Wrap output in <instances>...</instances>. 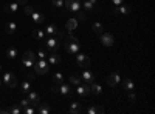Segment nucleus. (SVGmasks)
I'll list each match as a JSON object with an SVG mask.
<instances>
[{
	"mask_svg": "<svg viewBox=\"0 0 155 114\" xmlns=\"http://www.w3.org/2000/svg\"><path fill=\"white\" fill-rule=\"evenodd\" d=\"M34 71L37 72V74H47L48 71H50V63L45 60V59H37L36 62H34Z\"/></svg>",
	"mask_w": 155,
	"mask_h": 114,
	"instance_id": "obj_1",
	"label": "nucleus"
},
{
	"mask_svg": "<svg viewBox=\"0 0 155 114\" xmlns=\"http://www.w3.org/2000/svg\"><path fill=\"white\" fill-rule=\"evenodd\" d=\"M132 12V8L130 6H127V5H118V6H115L113 11H112V14L113 16H129Z\"/></svg>",
	"mask_w": 155,
	"mask_h": 114,
	"instance_id": "obj_2",
	"label": "nucleus"
},
{
	"mask_svg": "<svg viewBox=\"0 0 155 114\" xmlns=\"http://www.w3.org/2000/svg\"><path fill=\"white\" fill-rule=\"evenodd\" d=\"M2 82H3L8 88H14V86L17 85V79H16V75L12 74V72H9V71H8V72H5Z\"/></svg>",
	"mask_w": 155,
	"mask_h": 114,
	"instance_id": "obj_3",
	"label": "nucleus"
},
{
	"mask_svg": "<svg viewBox=\"0 0 155 114\" xmlns=\"http://www.w3.org/2000/svg\"><path fill=\"white\" fill-rule=\"evenodd\" d=\"M76 63H78V66H81V68H84V69L92 65L90 59H88L85 54H79V53H76Z\"/></svg>",
	"mask_w": 155,
	"mask_h": 114,
	"instance_id": "obj_4",
	"label": "nucleus"
},
{
	"mask_svg": "<svg viewBox=\"0 0 155 114\" xmlns=\"http://www.w3.org/2000/svg\"><path fill=\"white\" fill-rule=\"evenodd\" d=\"M65 51L70 54H76L81 51V43L79 42H65Z\"/></svg>",
	"mask_w": 155,
	"mask_h": 114,
	"instance_id": "obj_5",
	"label": "nucleus"
},
{
	"mask_svg": "<svg viewBox=\"0 0 155 114\" xmlns=\"http://www.w3.org/2000/svg\"><path fill=\"white\" fill-rule=\"evenodd\" d=\"M47 48L50 49L51 53H58V48H59V39H56V37H50V39H47Z\"/></svg>",
	"mask_w": 155,
	"mask_h": 114,
	"instance_id": "obj_6",
	"label": "nucleus"
},
{
	"mask_svg": "<svg viewBox=\"0 0 155 114\" xmlns=\"http://www.w3.org/2000/svg\"><path fill=\"white\" fill-rule=\"evenodd\" d=\"M99 35H101V43L104 46H112L115 43V39H113V35L110 32H102Z\"/></svg>",
	"mask_w": 155,
	"mask_h": 114,
	"instance_id": "obj_7",
	"label": "nucleus"
},
{
	"mask_svg": "<svg viewBox=\"0 0 155 114\" xmlns=\"http://www.w3.org/2000/svg\"><path fill=\"white\" fill-rule=\"evenodd\" d=\"M81 77V80H84L85 83H92V82H95V74L92 72V71H88L87 68L82 71V74L79 75Z\"/></svg>",
	"mask_w": 155,
	"mask_h": 114,
	"instance_id": "obj_8",
	"label": "nucleus"
},
{
	"mask_svg": "<svg viewBox=\"0 0 155 114\" xmlns=\"http://www.w3.org/2000/svg\"><path fill=\"white\" fill-rule=\"evenodd\" d=\"M58 93H61L62 96H71V85L70 83H61L58 85Z\"/></svg>",
	"mask_w": 155,
	"mask_h": 114,
	"instance_id": "obj_9",
	"label": "nucleus"
},
{
	"mask_svg": "<svg viewBox=\"0 0 155 114\" xmlns=\"http://www.w3.org/2000/svg\"><path fill=\"white\" fill-rule=\"evenodd\" d=\"M121 82V77H120V74L118 72H112V74H109V77H107V83H109V86H116Z\"/></svg>",
	"mask_w": 155,
	"mask_h": 114,
	"instance_id": "obj_10",
	"label": "nucleus"
},
{
	"mask_svg": "<svg viewBox=\"0 0 155 114\" xmlns=\"http://www.w3.org/2000/svg\"><path fill=\"white\" fill-rule=\"evenodd\" d=\"M28 102H30V105L31 106H37L39 103H41V99H39V94L37 93H34V91H30L28 93Z\"/></svg>",
	"mask_w": 155,
	"mask_h": 114,
	"instance_id": "obj_11",
	"label": "nucleus"
},
{
	"mask_svg": "<svg viewBox=\"0 0 155 114\" xmlns=\"http://www.w3.org/2000/svg\"><path fill=\"white\" fill-rule=\"evenodd\" d=\"M76 93L79 94L81 97H87L88 94H90V86H87V85H78V90H76Z\"/></svg>",
	"mask_w": 155,
	"mask_h": 114,
	"instance_id": "obj_12",
	"label": "nucleus"
},
{
	"mask_svg": "<svg viewBox=\"0 0 155 114\" xmlns=\"http://www.w3.org/2000/svg\"><path fill=\"white\" fill-rule=\"evenodd\" d=\"M31 19L34 23H44L45 22V16L42 14V12H39V11H33V14H31Z\"/></svg>",
	"mask_w": 155,
	"mask_h": 114,
	"instance_id": "obj_13",
	"label": "nucleus"
},
{
	"mask_svg": "<svg viewBox=\"0 0 155 114\" xmlns=\"http://www.w3.org/2000/svg\"><path fill=\"white\" fill-rule=\"evenodd\" d=\"M44 31H45L47 35H56V32L59 31V28L56 26L54 23H48V25H47V28H45Z\"/></svg>",
	"mask_w": 155,
	"mask_h": 114,
	"instance_id": "obj_14",
	"label": "nucleus"
},
{
	"mask_svg": "<svg viewBox=\"0 0 155 114\" xmlns=\"http://www.w3.org/2000/svg\"><path fill=\"white\" fill-rule=\"evenodd\" d=\"M5 12H11V14H16L17 12V9H19V3L17 2H14V3H8V5H5Z\"/></svg>",
	"mask_w": 155,
	"mask_h": 114,
	"instance_id": "obj_15",
	"label": "nucleus"
},
{
	"mask_svg": "<svg viewBox=\"0 0 155 114\" xmlns=\"http://www.w3.org/2000/svg\"><path fill=\"white\" fill-rule=\"evenodd\" d=\"M48 63L50 65H58V63H61V56L58 53H51L48 57Z\"/></svg>",
	"mask_w": 155,
	"mask_h": 114,
	"instance_id": "obj_16",
	"label": "nucleus"
},
{
	"mask_svg": "<svg viewBox=\"0 0 155 114\" xmlns=\"http://www.w3.org/2000/svg\"><path fill=\"white\" fill-rule=\"evenodd\" d=\"M81 111H82V106H81L79 102H71L70 103V112L71 114H79Z\"/></svg>",
	"mask_w": 155,
	"mask_h": 114,
	"instance_id": "obj_17",
	"label": "nucleus"
},
{
	"mask_svg": "<svg viewBox=\"0 0 155 114\" xmlns=\"http://www.w3.org/2000/svg\"><path fill=\"white\" fill-rule=\"evenodd\" d=\"M16 29H17V25H16L14 22H8V23L5 25V32H6V34H14Z\"/></svg>",
	"mask_w": 155,
	"mask_h": 114,
	"instance_id": "obj_18",
	"label": "nucleus"
},
{
	"mask_svg": "<svg viewBox=\"0 0 155 114\" xmlns=\"http://www.w3.org/2000/svg\"><path fill=\"white\" fill-rule=\"evenodd\" d=\"M84 9L88 11V12H96V11H98L96 5L92 3V2H88V0H84Z\"/></svg>",
	"mask_w": 155,
	"mask_h": 114,
	"instance_id": "obj_19",
	"label": "nucleus"
},
{
	"mask_svg": "<svg viewBox=\"0 0 155 114\" xmlns=\"http://www.w3.org/2000/svg\"><path fill=\"white\" fill-rule=\"evenodd\" d=\"M90 93H93V94L99 96V94L102 93L101 85H99V83H96V82H92V86H90Z\"/></svg>",
	"mask_w": 155,
	"mask_h": 114,
	"instance_id": "obj_20",
	"label": "nucleus"
},
{
	"mask_svg": "<svg viewBox=\"0 0 155 114\" xmlns=\"http://www.w3.org/2000/svg\"><path fill=\"white\" fill-rule=\"evenodd\" d=\"M17 54H19V51H17V48H14V46H9L6 49V57L8 59H16Z\"/></svg>",
	"mask_w": 155,
	"mask_h": 114,
	"instance_id": "obj_21",
	"label": "nucleus"
},
{
	"mask_svg": "<svg viewBox=\"0 0 155 114\" xmlns=\"http://www.w3.org/2000/svg\"><path fill=\"white\" fill-rule=\"evenodd\" d=\"M65 26H67L68 32H71V31L76 29V26H78V20H76V19H68L67 23H65Z\"/></svg>",
	"mask_w": 155,
	"mask_h": 114,
	"instance_id": "obj_22",
	"label": "nucleus"
},
{
	"mask_svg": "<svg viewBox=\"0 0 155 114\" xmlns=\"http://www.w3.org/2000/svg\"><path fill=\"white\" fill-rule=\"evenodd\" d=\"M5 114H22V108H20L19 105L11 106V108H6V109H5Z\"/></svg>",
	"mask_w": 155,
	"mask_h": 114,
	"instance_id": "obj_23",
	"label": "nucleus"
},
{
	"mask_svg": "<svg viewBox=\"0 0 155 114\" xmlns=\"http://www.w3.org/2000/svg\"><path fill=\"white\" fill-rule=\"evenodd\" d=\"M33 37H34L36 40H44L45 31H44V29H34V31H33Z\"/></svg>",
	"mask_w": 155,
	"mask_h": 114,
	"instance_id": "obj_24",
	"label": "nucleus"
},
{
	"mask_svg": "<svg viewBox=\"0 0 155 114\" xmlns=\"http://www.w3.org/2000/svg\"><path fill=\"white\" fill-rule=\"evenodd\" d=\"M74 14H76V20L78 22H85L87 20V12L85 11H81L79 9V11H76Z\"/></svg>",
	"mask_w": 155,
	"mask_h": 114,
	"instance_id": "obj_25",
	"label": "nucleus"
},
{
	"mask_svg": "<svg viewBox=\"0 0 155 114\" xmlns=\"http://www.w3.org/2000/svg\"><path fill=\"white\" fill-rule=\"evenodd\" d=\"M134 88H135V83L132 79H126L124 80V90L126 91H134Z\"/></svg>",
	"mask_w": 155,
	"mask_h": 114,
	"instance_id": "obj_26",
	"label": "nucleus"
},
{
	"mask_svg": "<svg viewBox=\"0 0 155 114\" xmlns=\"http://www.w3.org/2000/svg\"><path fill=\"white\" fill-rule=\"evenodd\" d=\"M53 82H54V85L64 83V75H62V72H54V74H53Z\"/></svg>",
	"mask_w": 155,
	"mask_h": 114,
	"instance_id": "obj_27",
	"label": "nucleus"
},
{
	"mask_svg": "<svg viewBox=\"0 0 155 114\" xmlns=\"http://www.w3.org/2000/svg\"><path fill=\"white\" fill-rule=\"evenodd\" d=\"M36 108H37V111L41 112V114H48L50 112V106L47 103H39Z\"/></svg>",
	"mask_w": 155,
	"mask_h": 114,
	"instance_id": "obj_28",
	"label": "nucleus"
},
{
	"mask_svg": "<svg viewBox=\"0 0 155 114\" xmlns=\"http://www.w3.org/2000/svg\"><path fill=\"white\" fill-rule=\"evenodd\" d=\"M81 77L79 75H76V74H73L71 77H70V85H74V86H78V85H81Z\"/></svg>",
	"mask_w": 155,
	"mask_h": 114,
	"instance_id": "obj_29",
	"label": "nucleus"
},
{
	"mask_svg": "<svg viewBox=\"0 0 155 114\" xmlns=\"http://www.w3.org/2000/svg\"><path fill=\"white\" fill-rule=\"evenodd\" d=\"M81 6H82V5H81V2H76V3L68 5V6H67V9H68V11H71V12H76V11H79V9H81Z\"/></svg>",
	"mask_w": 155,
	"mask_h": 114,
	"instance_id": "obj_30",
	"label": "nucleus"
},
{
	"mask_svg": "<svg viewBox=\"0 0 155 114\" xmlns=\"http://www.w3.org/2000/svg\"><path fill=\"white\" fill-rule=\"evenodd\" d=\"M20 90H22V93H30L31 91V83L30 82H22V85H20Z\"/></svg>",
	"mask_w": 155,
	"mask_h": 114,
	"instance_id": "obj_31",
	"label": "nucleus"
},
{
	"mask_svg": "<svg viewBox=\"0 0 155 114\" xmlns=\"http://www.w3.org/2000/svg\"><path fill=\"white\" fill-rule=\"evenodd\" d=\"M92 28H93V31H95L96 34H102V32H104V31H102V29H104V28H102V25H101L99 22H95Z\"/></svg>",
	"mask_w": 155,
	"mask_h": 114,
	"instance_id": "obj_32",
	"label": "nucleus"
},
{
	"mask_svg": "<svg viewBox=\"0 0 155 114\" xmlns=\"http://www.w3.org/2000/svg\"><path fill=\"white\" fill-rule=\"evenodd\" d=\"M22 65H23V66H27V68H31V66L34 65V62H33L31 59H27V57H23V59H22Z\"/></svg>",
	"mask_w": 155,
	"mask_h": 114,
	"instance_id": "obj_33",
	"label": "nucleus"
},
{
	"mask_svg": "<svg viewBox=\"0 0 155 114\" xmlns=\"http://www.w3.org/2000/svg\"><path fill=\"white\" fill-rule=\"evenodd\" d=\"M25 57H27V59H31L33 62H36V60H37L36 54H34L33 51H30V49H28V51H25Z\"/></svg>",
	"mask_w": 155,
	"mask_h": 114,
	"instance_id": "obj_34",
	"label": "nucleus"
},
{
	"mask_svg": "<svg viewBox=\"0 0 155 114\" xmlns=\"http://www.w3.org/2000/svg\"><path fill=\"white\" fill-rule=\"evenodd\" d=\"M34 111H36V108L31 106V105H28L27 108H23V109H22V112H25V114H34Z\"/></svg>",
	"mask_w": 155,
	"mask_h": 114,
	"instance_id": "obj_35",
	"label": "nucleus"
},
{
	"mask_svg": "<svg viewBox=\"0 0 155 114\" xmlns=\"http://www.w3.org/2000/svg\"><path fill=\"white\" fill-rule=\"evenodd\" d=\"M28 105H30V102H28V99H22V102L19 103V106H20L22 109H23V108H27Z\"/></svg>",
	"mask_w": 155,
	"mask_h": 114,
	"instance_id": "obj_36",
	"label": "nucleus"
},
{
	"mask_svg": "<svg viewBox=\"0 0 155 114\" xmlns=\"http://www.w3.org/2000/svg\"><path fill=\"white\" fill-rule=\"evenodd\" d=\"M33 11H34L33 6H25V14H27V16H31V14H33Z\"/></svg>",
	"mask_w": 155,
	"mask_h": 114,
	"instance_id": "obj_37",
	"label": "nucleus"
},
{
	"mask_svg": "<svg viewBox=\"0 0 155 114\" xmlns=\"http://www.w3.org/2000/svg\"><path fill=\"white\" fill-rule=\"evenodd\" d=\"M76 2H81V0H64V6H68V5H71V3H76Z\"/></svg>",
	"mask_w": 155,
	"mask_h": 114,
	"instance_id": "obj_38",
	"label": "nucleus"
},
{
	"mask_svg": "<svg viewBox=\"0 0 155 114\" xmlns=\"http://www.w3.org/2000/svg\"><path fill=\"white\" fill-rule=\"evenodd\" d=\"M51 3L54 6H64V0H51Z\"/></svg>",
	"mask_w": 155,
	"mask_h": 114,
	"instance_id": "obj_39",
	"label": "nucleus"
},
{
	"mask_svg": "<svg viewBox=\"0 0 155 114\" xmlns=\"http://www.w3.org/2000/svg\"><path fill=\"white\" fill-rule=\"evenodd\" d=\"M37 57H39V59H45V57H47V53L44 51V49H39V53H37Z\"/></svg>",
	"mask_w": 155,
	"mask_h": 114,
	"instance_id": "obj_40",
	"label": "nucleus"
},
{
	"mask_svg": "<svg viewBox=\"0 0 155 114\" xmlns=\"http://www.w3.org/2000/svg\"><path fill=\"white\" fill-rule=\"evenodd\" d=\"M87 114H96V106H88L87 108Z\"/></svg>",
	"mask_w": 155,
	"mask_h": 114,
	"instance_id": "obj_41",
	"label": "nucleus"
},
{
	"mask_svg": "<svg viewBox=\"0 0 155 114\" xmlns=\"http://www.w3.org/2000/svg\"><path fill=\"white\" fill-rule=\"evenodd\" d=\"M67 40H68V42H79V40H78V37L71 35V32L68 34V37H67Z\"/></svg>",
	"mask_w": 155,
	"mask_h": 114,
	"instance_id": "obj_42",
	"label": "nucleus"
},
{
	"mask_svg": "<svg viewBox=\"0 0 155 114\" xmlns=\"http://www.w3.org/2000/svg\"><path fill=\"white\" fill-rule=\"evenodd\" d=\"M129 100H130V102H135V100H137V96L132 91H129Z\"/></svg>",
	"mask_w": 155,
	"mask_h": 114,
	"instance_id": "obj_43",
	"label": "nucleus"
},
{
	"mask_svg": "<svg viewBox=\"0 0 155 114\" xmlns=\"http://www.w3.org/2000/svg\"><path fill=\"white\" fill-rule=\"evenodd\" d=\"M112 3H113L115 6H118V5H121V3H124V0H112Z\"/></svg>",
	"mask_w": 155,
	"mask_h": 114,
	"instance_id": "obj_44",
	"label": "nucleus"
},
{
	"mask_svg": "<svg viewBox=\"0 0 155 114\" xmlns=\"http://www.w3.org/2000/svg\"><path fill=\"white\" fill-rule=\"evenodd\" d=\"M54 37H56V39H64V32H61V31H58Z\"/></svg>",
	"mask_w": 155,
	"mask_h": 114,
	"instance_id": "obj_45",
	"label": "nucleus"
},
{
	"mask_svg": "<svg viewBox=\"0 0 155 114\" xmlns=\"http://www.w3.org/2000/svg\"><path fill=\"white\" fill-rule=\"evenodd\" d=\"M106 109H104V106H96V112H99V114H102Z\"/></svg>",
	"mask_w": 155,
	"mask_h": 114,
	"instance_id": "obj_46",
	"label": "nucleus"
},
{
	"mask_svg": "<svg viewBox=\"0 0 155 114\" xmlns=\"http://www.w3.org/2000/svg\"><path fill=\"white\" fill-rule=\"evenodd\" d=\"M27 2H28V0H17L19 5H27Z\"/></svg>",
	"mask_w": 155,
	"mask_h": 114,
	"instance_id": "obj_47",
	"label": "nucleus"
},
{
	"mask_svg": "<svg viewBox=\"0 0 155 114\" xmlns=\"http://www.w3.org/2000/svg\"><path fill=\"white\" fill-rule=\"evenodd\" d=\"M0 112H3V114H5V108H0Z\"/></svg>",
	"mask_w": 155,
	"mask_h": 114,
	"instance_id": "obj_48",
	"label": "nucleus"
},
{
	"mask_svg": "<svg viewBox=\"0 0 155 114\" xmlns=\"http://www.w3.org/2000/svg\"><path fill=\"white\" fill-rule=\"evenodd\" d=\"M88 2H92V3H95V5H96V0H88Z\"/></svg>",
	"mask_w": 155,
	"mask_h": 114,
	"instance_id": "obj_49",
	"label": "nucleus"
},
{
	"mask_svg": "<svg viewBox=\"0 0 155 114\" xmlns=\"http://www.w3.org/2000/svg\"><path fill=\"white\" fill-rule=\"evenodd\" d=\"M0 86H2V79H0Z\"/></svg>",
	"mask_w": 155,
	"mask_h": 114,
	"instance_id": "obj_50",
	"label": "nucleus"
},
{
	"mask_svg": "<svg viewBox=\"0 0 155 114\" xmlns=\"http://www.w3.org/2000/svg\"><path fill=\"white\" fill-rule=\"evenodd\" d=\"M0 71H2V65H0Z\"/></svg>",
	"mask_w": 155,
	"mask_h": 114,
	"instance_id": "obj_51",
	"label": "nucleus"
}]
</instances>
